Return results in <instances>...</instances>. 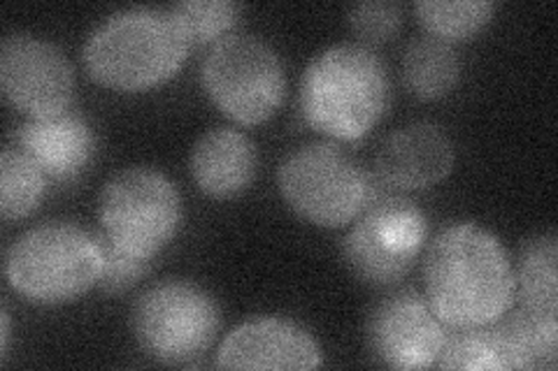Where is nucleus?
Here are the masks:
<instances>
[{
	"instance_id": "obj_1",
	"label": "nucleus",
	"mask_w": 558,
	"mask_h": 371,
	"mask_svg": "<svg viewBox=\"0 0 558 371\" xmlns=\"http://www.w3.org/2000/svg\"><path fill=\"white\" fill-rule=\"evenodd\" d=\"M424 286L430 309L451 330L496 323L514 307L512 260L475 223H453L430 242Z\"/></svg>"
},
{
	"instance_id": "obj_2",
	"label": "nucleus",
	"mask_w": 558,
	"mask_h": 371,
	"mask_svg": "<svg viewBox=\"0 0 558 371\" xmlns=\"http://www.w3.org/2000/svg\"><path fill=\"white\" fill-rule=\"evenodd\" d=\"M299 102L312 131L336 143H354L387 112V67L365 45L326 47L305 67Z\"/></svg>"
},
{
	"instance_id": "obj_3",
	"label": "nucleus",
	"mask_w": 558,
	"mask_h": 371,
	"mask_svg": "<svg viewBox=\"0 0 558 371\" xmlns=\"http://www.w3.org/2000/svg\"><path fill=\"white\" fill-rule=\"evenodd\" d=\"M189 49L186 33L170 8H126L94 28L82 61L100 86L135 94L178 75Z\"/></svg>"
},
{
	"instance_id": "obj_4",
	"label": "nucleus",
	"mask_w": 558,
	"mask_h": 371,
	"mask_svg": "<svg viewBox=\"0 0 558 371\" xmlns=\"http://www.w3.org/2000/svg\"><path fill=\"white\" fill-rule=\"evenodd\" d=\"M100 274V235L70 221H49L26 230L5 256L10 288L33 305L75 302L98 286Z\"/></svg>"
},
{
	"instance_id": "obj_5",
	"label": "nucleus",
	"mask_w": 558,
	"mask_h": 371,
	"mask_svg": "<svg viewBox=\"0 0 558 371\" xmlns=\"http://www.w3.org/2000/svg\"><path fill=\"white\" fill-rule=\"evenodd\" d=\"M201 82L207 98L242 126H258L275 116L287 94L282 57L247 33H231L209 47Z\"/></svg>"
},
{
	"instance_id": "obj_6",
	"label": "nucleus",
	"mask_w": 558,
	"mask_h": 371,
	"mask_svg": "<svg viewBox=\"0 0 558 371\" xmlns=\"http://www.w3.org/2000/svg\"><path fill=\"white\" fill-rule=\"evenodd\" d=\"M100 235L135 258L154 260L182 225L180 190L151 168H126L105 184L98 202Z\"/></svg>"
},
{
	"instance_id": "obj_7",
	"label": "nucleus",
	"mask_w": 558,
	"mask_h": 371,
	"mask_svg": "<svg viewBox=\"0 0 558 371\" xmlns=\"http://www.w3.org/2000/svg\"><path fill=\"white\" fill-rule=\"evenodd\" d=\"M279 193L303 221L317 227L354 223L371 202V180L336 143H312L291 151L277 172Z\"/></svg>"
},
{
	"instance_id": "obj_8",
	"label": "nucleus",
	"mask_w": 558,
	"mask_h": 371,
	"mask_svg": "<svg viewBox=\"0 0 558 371\" xmlns=\"http://www.w3.org/2000/svg\"><path fill=\"white\" fill-rule=\"evenodd\" d=\"M131 325L147 356L163 364H191L215 344L221 327L217 299L184 279L154 284L137 297Z\"/></svg>"
},
{
	"instance_id": "obj_9",
	"label": "nucleus",
	"mask_w": 558,
	"mask_h": 371,
	"mask_svg": "<svg viewBox=\"0 0 558 371\" xmlns=\"http://www.w3.org/2000/svg\"><path fill=\"white\" fill-rule=\"evenodd\" d=\"M426 237V214L412 200L377 198L363 207L344 235L342 260L363 284L389 288L410 274Z\"/></svg>"
},
{
	"instance_id": "obj_10",
	"label": "nucleus",
	"mask_w": 558,
	"mask_h": 371,
	"mask_svg": "<svg viewBox=\"0 0 558 371\" xmlns=\"http://www.w3.org/2000/svg\"><path fill=\"white\" fill-rule=\"evenodd\" d=\"M0 88L28 119L54 116L68 112L75 98V70L54 42L10 33L0 45Z\"/></svg>"
},
{
	"instance_id": "obj_11",
	"label": "nucleus",
	"mask_w": 558,
	"mask_h": 371,
	"mask_svg": "<svg viewBox=\"0 0 558 371\" xmlns=\"http://www.w3.org/2000/svg\"><path fill=\"white\" fill-rule=\"evenodd\" d=\"M447 339V325L428 305L426 295L400 288L379 297L365 318L371 356L391 369L435 367Z\"/></svg>"
},
{
	"instance_id": "obj_12",
	"label": "nucleus",
	"mask_w": 558,
	"mask_h": 371,
	"mask_svg": "<svg viewBox=\"0 0 558 371\" xmlns=\"http://www.w3.org/2000/svg\"><path fill=\"white\" fill-rule=\"evenodd\" d=\"M324 364V353L312 334L289 318H252L226 334L217 350L221 369H299Z\"/></svg>"
},
{
	"instance_id": "obj_13",
	"label": "nucleus",
	"mask_w": 558,
	"mask_h": 371,
	"mask_svg": "<svg viewBox=\"0 0 558 371\" xmlns=\"http://www.w3.org/2000/svg\"><path fill=\"white\" fill-rule=\"evenodd\" d=\"M457 151L451 137L435 123H410L393 131L377 149L375 168L384 184L422 190L451 174Z\"/></svg>"
},
{
	"instance_id": "obj_14",
	"label": "nucleus",
	"mask_w": 558,
	"mask_h": 371,
	"mask_svg": "<svg viewBox=\"0 0 558 371\" xmlns=\"http://www.w3.org/2000/svg\"><path fill=\"white\" fill-rule=\"evenodd\" d=\"M16 147L28 153L51 182H73L92 163L96 137L75 112L28 119L16 131Z\"/></svg>"
},
{
	"instance_id": "obj_15",
	"label": "nucleus",
	"mask_w": 558,
	"mask_h": 371,
	"mask_svg": "<svg viewBox=\"0 0 558 371\" xmlns=\"http://www.w3.org/2000/svg\"><path fill=\"white\" fill-rule=\"evenodd\" d=\"M258 156L252 139L235 128H213L191 149V180L215 200H231L247 190L256 176Z\"/></svg>"
},
{
	"instance_id": "obj_16",
	"label": "nucleus",
	"mask_w": 558,
	"mask_h": 371,
	"mask_svg": "<svg viewBox=\"0 0 558 371\" xmlns=\"http://www.w3.org/2000/svg\"><path fill=\"white\" fill-rule=\"evenodd\" d=\"M514 270V302L535 313L558 316V239L537 233L523 239Z\"/></svg>"
},
{
	"instance_id": "obj_17",
	"label": "nucleus",
	"mask_w": 558,
	"mask_h": 371,
	"mask_svg": "<svg viewBox=\"0 0 558 371\" xmlns=\"http://www.w3.org/2000/svg\"><path fill=\"white\" fill-rule=\"evenodd\" d=\"M400 75L408 91L418 100L445 98L461 77V61L457 49L438 38L412 40L403 51Z\"/></svg>"
},
{
	"instance_id": "obj_18",
	"label": "nucleus",
	"mask_w": 558,
	"mask_h": 371,
	"mask_svg": "<svg viewBox=\"0 0 558 371\" xmlns=\"http://www.w3.org/2000/svg\"><path fill=\"white\" fill-rule=\"evenodd\" d=\"M438 369H519V360L508 334L500 323H488L477 327H461L447 332L440 358L435 362Z\"/></svg>"
},
{
	"instance_id": "obj_19",
	"label": "nucleus",
	"mask_w": 558,
	"mask_h": 371,
	"mask_svg": "<svg viewBox=\"0 0 558 371\" xmlns=\"http://www.w3.org/2000/svg\"><path fill=\"white\" fill-rule=\"evenodd\" d=\"M519 360V369H556L558 364V316L510 309L498 318Z\"/></svg>"
},
{
	"instance_id": "obj_20",
	"label": "nucleus",
	"mask_w": 558,
	"mask_h": 371,
	"mask_svg": "<svg viewBox=\"0 0 558 371\" xmlns=\"http://www.w3.org/2000/svg\"><path fill=\"white\" fill-rule=\"evenodd\" d=\"M47 174L20 147L0 153V217L22 221L31 217L45 198Z\"/></svg>"
},
{
	"instance_id": "obj_21",
	"label": "nucleus",
	"mask_w": 558,
	"mask_h": 371,
	"mask_svg": "<svg viewBox=\"0 0 558 371\" xmlns=\"http://www.w3.org/2000/svg\"><path fill=\"white\" fill-rule=\"evenodd\" d=\"M492 0H418L414 14L430 38L442 42L470 40L494 20Z\"/></svg>"
},
{
	"instance_id": "obj_22",
	"label": "nucleus",
	"mask_w": 558,
	"mask_h": 371,
	"mask_svg": "<svg viewBox=\"0 0 558 371\" xmlns=\"http://www.w3.org/2000/svg\"><path fill=\"white\" fill-rule=\"evenodd\" d=\"M170 12L178 16L186 38L194 45H217L238 24L242 8L231 0H182Z\"/></svg>"
},
{
	"instance_id": "obj_23",
	"label": "nucleus",
	"mask_w": 558,
	"mask_h": 371,
	"mask_svg": "<svg viewBox=\"0 0 558 371\" xmlns=\"http://www.w3.org/2000/svg\"><path fill=\"white\" fill-rule=\"evenodd\" d=\"M347 24L365 47L389 42L403 24V8L391 0L356 3L347 10Z\"/></svg>"
},
{
	"instance_id": "obj_24",
	"label": "nucleus",
	"mask_w": 558,
	"mask_h": 371,
	"mask_svg": "<svg viewBox=\"0 0 558 371\" xmlns=\"http://www.w3.org/2000/svg\"><path fill=\"white\" fill-rule=\"evenodd\" d=\"M100 246H102V274L98 281V288L102 293H108V295L126 293L151 270L154 260L135 258L126 251H121L102 235H100Z\"/></svg>"
},
{
	"instance_id": "obj_25",
	"label": "nucleus",
	"mask_w": 558,
	"mask_h": 371,
	"mask_svg": "<svg viewBox=\"0 0 558 371\" xmlns=\"http://www.w3.org/2000/svg\"><path fill=\"white\" fill-rule=\"evenodd\" d=\"M0 321H3V334H0V358H8V350H10V337H12V330H10V313H8V309H3V313H0Z\"/></svg>"
}]
</instances>
